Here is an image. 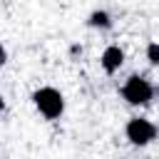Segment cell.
I'll use <instances>...</instances> for the list:
<instances>
[{"label": "cell", "instance_id": "1", "mask_svg": "<svg viewBox=\"0 0 159 159\" xmlns=\"http://www.w3.org/2000/svg\"><path fill=\"white\" fill-rule=\"evenodd\" d=\"M35 99V107L47 117V119H57L62 112H65V97L60 94V89L55 87H42L32 94Z\"/></svg>", "mask_w": 159, "mask_h": 159}, {"label": "cell", "instance_id": "2", "mask_svg": "<svg viewBox=\"0 0 159 159\" xmlns=\"http://www.w3.org/2000/svg\"><path fill=\"white\" fill-rule=\"evenodd\" d=\"M122 97L129 104H149L152 97H154V87H152L149 80H144L139 75H132L122 87Z\"/></svg>", "mask_w": 159, "mask_h": 159}, {"label": "cell", "instance_id": "3", "mask_svg": "<svg viewBox=\"0 0 159 159\" xmlns=\"http://www.w3.org/2000/svg\"><path fill=\"white\" fill-rule=\"evenodd\" d=\"M124 134H127V139H129L132 144L144 147V144H149V142L157 137V127H154L149 119H144V117H132V119L127 122Z\"/></svg>", "mask_w": 159, "mask_h": 159}, {"label": "cell", "instance_id": "4", "mask_svg": "<svg viewBox=\"0 0 159 159\" xmlns=\"http://www.w3.org/2000/svg\"><path fill=\"white\" fill-rule=\"evenodd\" d=\"M122 62H124V50L117 47V45H109V47L102 52V57H99V65H102V70H104L107 75H114V72L122 67Z\"/></svg>", "mask_w": 159, "mask_h": 159}, {"label": "cell", "instance_id": "5", "mask_svg": "<svg viewBox=\"0 0 159 159\" xmlns=\"http://www.w3.org/2000/svg\"><path fill=\"white\" fill-rule=\"evenodd\" d=\"M87 22H89V27H99V30H109V27H112V17H109V12H104V10H94Z\"/></svg>", "mask_w": 159, "mask_h": 159}, {"label": "cell", "instance_id": "6", "mask_svg": "<svg viewBox=\"0 0 159 159\" xmlns=\"http://www.w3.org/2000/svg\"><path fill=\"white\" fill-rule=\"evenodd\" d=\"M147 60L152 65H159V42H149L147 45Z\"/></svg>", "mask_w": 159, "mask_h": 159}, {"label": "cell", "instance_id": "7", "mask_svg": "<svg viewBox=\"0 0 159 159\" xmlns=\"http://www.w3.org/2000/svg\"><path fill=\"white\" fill-rule=\"evenodd\" d=\"M5 62H7V50H5L2 45H0V67H2Z\"/></svg>", "mask_w": 159, "mask_h": 159}, {"label": "cell", "instance_id": "8", "mask_svg": "<svg viewBox=\"0 0 159 159\" xmlns=\"http://www.w3.org/2000/svg\"><path fill=\"white\" fill-rule=\"evenodd\" d=\"M2 109H5V102H2V97H0V112H2Z\"/></svg>", "mask_w": 159, "mask_h": 159}]
</instances>
